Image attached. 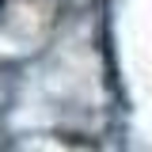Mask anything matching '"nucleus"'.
Instances as JSON below:
<instances>
[{
	"label": "nucleus",
	"mask_w": 152,
	"mask_h": 152,
	"mask_svg": "<svg viewBox=\"0 0 152 152\" xmlns=\"http://www.w3.org/2000/svg\"><path fill=\"white\" fill-rule=\"evenodd\" d=\"M0 4H4V0H0Z\"/></svg>",
	"instance_id": "obj_1"
}]
</instances>
